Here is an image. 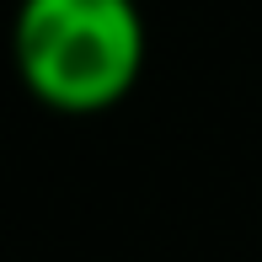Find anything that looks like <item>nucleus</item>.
<instances>
[{"label":"nucleus","instance_id":"f257e3e1","mask_svg":"<svg viewBox=\"0 0 262 262\" xmlns=\"http://www.w3.org/2000/svg\"><path fill=\"white\" fill-rule=\"evenodd\" d=\"M16 70L54 113H107L145 70V16L134 0H21Z\"/></svg>","mask_w":262,"mask_h":262}]
</instances>
